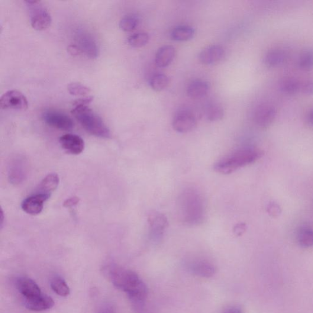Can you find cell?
Returning a JSON list of instances; mask_svg holds the SVG:
<instances>
[{
	"mask_svg": "<svg viewBox=\"0 0 313 313\" xmlns=\"http://www.w3.org/2000/svg\"><path fill=\"white\" fill-rule=\"evenodd\" d=\"M103 273L116 288L127 293L132 301L143 303L147 299L146 284L138 274L118 264L109 263L103 267Z\"/></svg>",
	"mask_w": 313,
	"mask_h": 313,
	"instance_id": "cell-1",
	"label": "cell"
},
{
	"mask_svg": "<svg viewBox=\"0 0 313 313\" xmlns=\"http://www.w3.org/2000/svg\"><path fill=\"white\" fill-rule=\"evenodd\" d=\"M177 208L179 220L183 225L193 227L204 222L205 200L197 189L189 187L183 190L177 198Z\"/></svg>",
	"mask_w": 313,
	"mask_h": 313,
	"instance_id": "cell-2",
	"label": "cell"
},
{
	"mask_svg": "<svg viewBox=\"0 0 313 313\" xmlns=\"http://www.w3.org/2000/svg\"><path fill=\"white\" fill-rule=\"evenodd\" d=\"M263 153L256 148L245 147L232 152L215 164V172L230 174L238 169L255 162L263 156Z\"/></svg>",
	"mask_w": 313,
	"mask_h": 313,
	"instance_id": "cell-3",
	"label": "cell"
},
{
	"mask_svg": "<svg viewBox=\"0 0 313 313\" xmlns=\"http://www.w3.org/2000/svg\"><path fill=\"white\" fill-rule=\"evenodd\" d=\"M84 129L94 136L108 138L111 136V131L101 117L86 105L74 106L71 111Z\"/></svg>",
	"mask_w": 313,
	"mask_h": 313,
	"instance_id": "cell-4",
	"label": "cell"
},
{
	"mask_svg": "<svg viewBox=\"0 0 313 313\" xmlns=\"http://www.w3.org/2000/svg\"><path fill=\"white\" fill-rule=\"evenodd\" d=\"M30 12L32 28L37 31H43L50 27L51 17L46 8L38 1H26Z\"/></svg>",
	"mask_w": 313,
	"mask_h": 313,
	"instance_id": "cell-5",
	"label": "cell"
},
{
	"mask_svg": "<svg viewBox=\"0 0 313 313\" xmlns=\"http://www.w3.org/2000/svg\"><path fill=\"white\" fill-rule=\"evenodd\" d=\"M0 107L3 109L24 111L28 108L27 98L17 90H9L0 99Z\"/></svg>",
	"mask_w": 313,
	"mask_h": 313,
	"instance_id": "cell-6",
	"label": "cell"
},
{
	"mask_svg": "<svg viewBox=\"0 0 313 313\" xmlns=\"http://www.w3.org/2000/svg\"><path fill=\"white\" fill-rule=\"evenodd\" d=\"M43 120L50 126L61 131H70L73 128V122L68 116L57 111H47L43 114Z\"/></svg>",
	"mask_w": 313,
	"mask_h": 313,
	"instance_id": "cell-7",
	"label": "cell"
},
{
	"mask_svg": "<svg viewBox=\"0 0 313 313\" xmlns=\"http://www.w3.org/2000/svg\"><path fill=\"white\" fill-rule=\"evenodd\" d=\"M27 161L21 156H15L10 161L8 167V178L12 185H20L27 176Z\"/></svg>",
	"mask_w": 313,
	"mask_h": 313,
	"instance_id": "cell-8",
	"label": "cell"
},
{
	"mask_svg": "<svg viewBox=\"0 0 313 313\" xmlns=\"http://www.w3.org/2000/svg\"><path fill=\"white\" fill-rule=\"evenodd\" d=\"M150 228V237L154 242L162 240L164 232L169 227V221L165 215L159 212H153L148 217Z\"/></svg>",
	"mask_w": 313,
	"mask_h": 313,
	"instance_id": "cell-9",
	"label": "cell"
},
{
	"mask_svg": "<svg viewBox=\"0 0 313 313\" xmlns=\"http://www.w3.org/2000/svg\"><path fill=\"white\" fill-rule=\"evenodd\" d=\"M172 125L174 130L179 133H187L196 127V119L192 112L180 111L174 116Z\"/></svg>",
	"mask_w": 313,
	"mask_h": 313,
	"instance_id": "cell-10",
	"label": "cell"
},
{
	"mask_svg": "<svg viewBox=\"0 0 313 313\" xmlns=\"http://www.w3.org/2000/svg\"><path fill=\"white\" fill-rule=\"evenodd\" d=\"M50 196L43 193H35L25 198L22 202L21 208L29 215H37L43 211L44 203Z\"/></svg>",
	"mask_w": 313,
	"mask_h": 313,
	"instance_id": "cell-11",
	"label": "cell"
},
{
	"mask_svg": "<svg viewBox=\"0 0 313 313\" xmlns=\"http://www.w3.org/2000/svg\"><path fill=\"white\" fill-rule=\"evenodd\" d=\"M187 269L193 275L210 278L214 275L216 272L215 267L208 261L202 259H196L189 261L187 264Z\"/></svg>",
	"mask_w": 313,
	"mask_h": 313,
	"instance_id": "cell-12",
	"label": "cell"
},
{
	"mask_svg": "<svg viewBox=\"0 0 313 313\" xmlns=\"http://www.w3.org/2000/svg\"><path fill=\"white\" fill-rule=\"evenodd\" d=\"M277 109L270 105L260 106L254 115V120L258 126L265 128L273 123L277 116Z\"/></svg>",
	"mask_w": 313,
	"mask_h": 313,
	"instance_id": "cell-13",
	"label": "cell"
},
{
	"mask_svg": "<svg viewBox=\"0 0 313 313\" xmlns=\"http://www.w3.org/2000/svg\"><path fill=\"white\" fill-rule=\"evenodd\" d=\"M60 143L64 150L73 155H79L85 150V141L75 134H67L60 138Z\"/></svg>",
	"mask_w": 313,
	"mask_h": 313,
	"instance_id": "cell-14",
	"label": "cell"
},
{
	"mask_svg": "<svg viewBox=\"0 0 313 313\" xmlns=\"http://www.w3.org/2000/svg\"><path fill=\"white\" fill-rule=\"evenodd\" d=\"M16 288L24 299L34 298L42 294L41 290L38 284L27 277H19L16 280Z\"/></svg>",
	"mask_w": 313,
	"mask_h": 313,
	"instance_id": "cell-15",
	"label": "cell"
},
{
	"mask_svg": "<svg viewBox=\"0 0 313 313\" xmlns=\"http://www.w3.org/2000/svg\"><path fill=\"white\" fill-rule=\"evenodd\" d=\"M224 48L219 45H212L206 47L199 54V60L203 64L211 65L220 61L224 58Z\"/></svg>",
	"mask_w": 313,
	"mask_h": 313,
	"instance_id": "cell-16",
	"label": "cell"
},
{
	"mask_svg": "<svg viewBox=\"0 0 313 313\" xmlns=\"http://www.w3.org/2000/svg\"><path fill=\"white\" fill-rule=\"evenodd\" d=\"M24 303L26 308L36 312L48 310L54 305L53 300L43 293L33 298L26 299Z\"/></svg>",
	"mask_w": 313,
	"mask_h": 313,
	"instance_id": "cell-17",
	"label": "cell"
},
{
	"mask_svg": "<svg viewBox=\"0 0 313 313\" xmlns=\"http://www.w3.org/2000/svg\"><path fill=\"white\" fill-rule=\"evenodd\" d=\"M175 54V48L172 46L167 45L160 47L157 51L155 57V63L157 67H166L172 63Z\"/></svg>",
	"mask_w": 313,
	"mask_h": 313,
	"instance_id": "cell-18",
	"label": "cell"
},
{
	"mask_svg": "<svg viewBox=\"0 0 313 313\" xmlns=\"http://www.w3.org/2000/svg\"><path fill=\"white\" fill-rule=\"evenodd\" d=\"M79 47L82 52L91 58H96L98 54V48L95 41L89 35L82 34L78 39Z\"/></svg>",
	"mask_w": 313,
	"mask_h": 313,
	"instance_id": "cell-19",
	"label": "cell"
},
{
	"mask_svg": "<svg viewBox=\"0 0 313 313\" xmlns=\"http://www.w3.org/2000/svg\"><path fill=\"white\" fill-rule=\"evenodd\" d=\"M209 89V85L207 82L196 80L190 84L187 93L190 98L198 99L204 98L207 95Z\"/></svg>",
	"mask_w": 313,
	"mask_h": 313,
	"instance_id": "cell-20",
	"label": "cell"
},
{
	"mask_svg": "<svg viewBox=\"0 0 313 313\" xmlns=\"http://www.w3.org/2000/svg\"><path fill=\"white\" fill-rule=\"evenodd\" d=\"M59 183V176L57 173L48 174L42 180L40 187H39L38 193L51 196V193L57 189Z\"/></svg>",
	"mask_w": 313,
	"mask_h": 313,
	"instance_id": "cell-21",
	"label": "cell"
},
{
	"mask_svg": "<svg viewBox=\"0 0 313 313\" xmlns=\"http://www.w3.org/2000/svg\"><path fill=\"white\" fill-rule=\"evenodd\" d=\"M194 34V29L190 26H179L172 31L171 38L175 41H187L191 40Z\"/></svg>",
	"mask_w": 313,
	"mask_h": 313,
	"instance_id": "cell-22",
	"label": "cell"
},
{
	"mask_svg": "<svg viewBox=\"0 0 313 313\" xmlns=\"http://www.w3.org/2000/svg\"><path fill=\"white\" fill-rule=\"evenodd\" d=\"M286 54L283 51L275 49L268 51L264 57V63L269 67H275L285 62Z\"/></svg>",
	"mask_w": 313,
	"mask_h": 313,
	"instance_id": "cell-23",
	"label": "cell"
},
{
	"mask_svg": "<svg viewBox=\"0 0 313 313\" xmlns=\"http://www.w3.org/2000/svg\"><path fill=\"white\" fill-rule=\"evenodd\" d=\"M205 115L208 121L215 122L220 120L224 116V109L217 104H209L206 106Z\"/></svg>",
	"mask_w": 313,
	"mask_h": 313,
	"instance_id": "cell-24",
	"label": "cell"
},
{
	"mask_svg": "<svg viewBox=\"0 0 313 313\" xmlns=\"http://www.w3.org/2000/svg\"><path fill=\"white\" fill-rule=\"evenodd\" d=\"M51 289L57 295L67 297L70 294V288L65 280L59 276L53 277L50 281Z\"/></svg>",
	"mask_w": 313,
	"mask_h": 313,
	"instance_id": "cell-25",
	"label": "cell"
},
{
	"mask_svg": "<svg viewBox=\"0 0 313 313\" xmlns=\"http://www.w3.org/2000/svg\"><path fill=\"white\" fill-rule=\"evenodd\" d=\"M301 83L298 80L293 77H288L282 80L280 83V89L287 95H292L298 93L300 90Z\"/></svg>",
	"mask_w": 313,
	"mask_h": 313,
	"instance_id": "cell-26",
	"label": "cell"
},
{
	"mask_svg": "<svg viewBox=\"0 0 313 313\" xmlns=\"http://www.w3.org/2000/svg\"><path fill=\"white\" fill-rule=\"evenodd\" d=\"M169 82V78L166 75L158 73L151 77L150 85L154 91L159 92L165 89Z\"/></svg>",
	"mask_w": 313,
	"mask_h": 313,
	"instance_id": "cell-27",
	"label": "cell"
},
{
	"mask_svg": "<svg viewBox=\"0 0 313 313\" xmlns=\"http://www.w3.org/2000/svg\"><path fill=\"white\" fill-rule=\"evenodd\" d=\"M149 40V35L147 33H139L131 35L128 38V43L132 47L141 48L146 46Z\"/></svg>",
	"mask_w": 313,
	"mask_h": 313,
	"instance_id": "cell-28",
	"label": "cell"
},
{
	"mask_svg": "<svg viewBox=\"0 0 313 313\" xmlns=\"http://www.w3.org/2000/svg\"><path fill=\"white\" fill-rule=\"evenodd\" d=\"M299 244L303 247L313 246V231L311 229L303 228L298 235Z\"/></svg>",
	"mask_w": 313,
	"mask_h": 313,
	"instance_id": "cell-29",
	"label": "cell"
},
{
	"mask_svg": "<svg viewBox=\"0 0 313 313\" xmlns=\"http://www.w3.org/2000/svg\"><path fill=\"white\" fill-rule=\"evenodd\" d=\"M138 24V19L135 15H127L119 22V27L122 31L129 32L135 30Z\"/></svg>",
	"mask_w": 313,
	"mask_h": 313,
	"instance_id": "cell-30",
	"label": "cell"
},
{
	"mask_svg": "<svg viewBox=\"0 0 313 313\" xmlns=\"http://www.w3.org/2000/svg\"><path fill=\"white\" fill-rule=\"evenodd\" d=\"M68 91L71 95L76 96H85L91 92L88 87L80 83H72L67 86Z\"/></svg>",
	"mask_w": 313,
	"mask_h": 313,
	"instance_id": "cell-31",
	"label": "cell"
},
{
	"mask_svg": "<svg viewBox=\"0 0 313 313\" xmlns=\"http://www.w3.org/2000/svg\"><path fill=\"white\" fill-rule=\"evenodd\" d=\"M300 67L302 69H311L313 66V53L310 51H306L300 56L298 60Z\"/></svg>",
	"mask_w": 313,
	"mask_h": 313,
	"instance_id": "cell-32",
	"label": "cell"
},
{
	"mask_svg": "<svg viewBox=\"0 0 313 313\" xmlns=\"http://www.w3.org/2000/svg\"><path fill=\"white\" fill-rule=\"evenodd\" d=\"M300 90L306 96H311L313 95V80L307 79L304 80L301 83Z\"/></svg>",
	"mask_w": 313,
	"mask_h": 313,
	"instance_id": "cell-33",
	"label": "cell"
},
{
	"mask_svg": "<svg viewBox=\"0 0 313 313\" xmlns=\"http://www.w3.org/2000/svg\"><path fill=\"white\" fill-rule=\"evenodd\" d=\"M267 212L273 217H277L282 213V209L276 202H270L267 206Z\"/></svg>",
	"mask_w": 313,
	"mask_h": 313,
	"instance_id": "cell-34",
	"label": "cell"
},
{
	"mask_svg": "<svg viewBox=\"0 0 313 313\" xmlns=\"http://www.w3.org/2000/svg\"><path fill=\"white\" fill-rule=\"evenodd\" d=\"M79 198L77 197V196H73V197L66 199V201L64 202L63 206L64 207L67 208L75 207L76 206L79 204Z\"/></svg>",
	"mask_w": 313,
	"mask_h": 313,
	"instance_id": "cell-35",
	"label": "cell"
},
{
	"mask_svg": "<svg viewBox=\"0 0 313 313\" xmlns=\"http://www.w3.org/2000/svg\"><path fill=\"white\" fill-rule=\"evenodd\" d=\"M246 225L241 223V224H237L234 228V233L236 236H241L243 235L245 231H246Z\"/></svg>",
	"mask_w": 313,
	"mask_h": 313,
	"instance_id": "cell-36",
	"label": "cell"
},
{
	"mask_svg": "<svg viewBox=\"0 0 313 313\" xmlns=\"http://www.w3.org/2000/svg\"><path fill=\"white\" fill-rule=\"evenodd\" d=\"M93 98L92 96L86 97V98H81L79 99L76 100V101L73 102V106H79V105H86L89 104V103H91L93 101Z\"/></svg>",
	"mask_w": 313,
	"mask_h": 313,
	"instance_id": "cell-37",
	"label": "cell"
},
{
	"mask_svg": "<svg viewBox=\"0 0 313 313\" xmlns=\"http://www.w3.org/2000/svg\"><path fill=\"white\" fill-rule=\"evenodd\" d=\"M68 51L70 54L73 56H78V54L82 53L78 46H73V45L69 46Z\"/></svg>",
	"mask_w": 313,
	"mask_h": 313,
	"instance_id": "cell-38",
	"label": "cell"
},
{
	"mask_svg": "<svg viewBox=\"0 0 313 313\" xmlns=\"http://www.w3.org/2000/svg\"><path fill=\"white\" fill-rule=\"evenodd\" d=\"M223 313H243V311L240 308L232 306V307L228 308L223 312Z\"/></svg>",
	"mask_w": 313,
	"mask_h": 313,
	"instance_id": "cell-39",
	"label": "cell"
},
{
	"mask_svg": "<svg viewBox=\"0 0 313 313\" xmlns=\"http://www.w3.org/2000/svg\"><path fill=\"white\" fill-rule=\"evenodd\" d=\"M308 121L309 124L313 125V108L309 112L307 116Z\"/></svg>",
	"mask_w": 313,
	"mask_h": 313,
	"instance_id": "cell-40",
	"label": "cell"
},
{
	"mask_svg": "<svg viewBox=\"0 0 313 313\" xmlns=\"http://www.w3.org/2000/svg\"><path fill=\"white\" fill-rule=\"evenodd\" d=\"M1 218H2V220H1V227H3V218H4V217H3V210H2V215H1Z\"/></svg>",
	"mask_w": 313,
	"mask_h": 313,
	"instance_id": "cell-41",
	"label": "cell"
},
{
	"mask_svg": "<svg viewBox=\"0 0 313 313\" xmlns=\"http://www.w3.org/2000/svg\"><path fill=\"white\" fill-rule=\"evenodd\" d=\"M105 313H112V312H105Z\"/></svg>",
	"mask_w": 313,
	"mask_h": 313,
	"instance_id": "cell-42",
	"label": "cell"
}]
</instances>
